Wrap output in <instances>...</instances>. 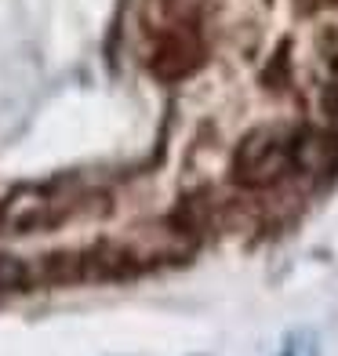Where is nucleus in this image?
<instances>
[{
  "label": "nucleus",
  "mask_w": 338,
  "mask_h": 356,
  "mask_svg": "<svg viewBox=\"0 0 338 356\" xmlns=\"http://www.w3.org/2000/svg\"><path fill=\"white\" fill-rule=\"evenodd\" d=\"M316 99H320V113H324V120L338 131V62H328V76L320 80Z\"/></svg>",
  "instance_id": "nucleus-2"
},
{
  "label": "nucleus",
  "mask_w": 338,
  "mask_h": 356,
  "mask_svg": "<svg viewBox=\"0 0 338 356\" xmlns=\"http://www.w3.org/2000/svg\"><path fill=\"white\" fill-rule=\"evenodd\" d=\"M230 178L240 189L266 193L295 175V127L262 124L240 138L230 160Z\"/></svg>",
  "instance_id": "nucleus-1"
}]
</instances>
